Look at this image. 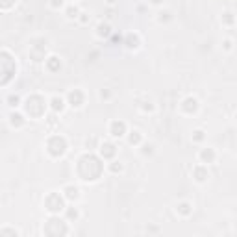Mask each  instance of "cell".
<instances>
[{
	"label": "cell",
	"mask_w": 237,
	"mask_h": 237,
	"mask_svg": "<svg viewBox=\"0 0 237 237\" xmlns=\"http://www.w3.org/2000/svg\"><path fill=\"white\" fill-rule=\"evenodd\" d=\"M11 124H13V126H15V124L21 126V124H22V117H21V115H15V113H13V115H11Z\"/></svg>",
	"instance_id": "obj_8"
},
{
	"label": "cell",
	"mask_w": 237,
	"mask_h": 237,
	"mask_svg": "<svg viewBox=\"0 0 237 237\" xmlns=\"http://www.w3.org/2000/svg\"><path fill=\"white\" fill-rule=\"evenodd\" d=\"M9 102H11L9 106H17V104H19V98H17V97H9Z\"/></svg>",
	"instance_id": "obj_12"
},
{
	"label": "cell",
	"mask_w": 237,
	"mask_h": 237,
	"mask_svg": "<svg viewBox=\"0 0 237 237\" xmlns=\"http://www.w3.org/2000/svg\"><path fill=\"white\" fill-rule=\"evenodd\" d=\"M61 4H63V0H52V6H54V8L61 6Z\"/></svg>",
	"instance_id": "obj_14"
},
{
	"label": "cell",
	"mask_w": 237,
	"mask_h": 237,
	"mask_svg": "<svg viewBox=\"0 0 237 237\" xmlns=\"http://www.w3.org/2000/svg\"><path fill=\"white\" fill-rule=\"evenodd\" d=\"M180 208H181V211H183V213H189V209H187V208H189V206H187V204H181V206H180Z\"/></svg>",
	"instance_id": "obj_15"
},
{
	"label": "cell",
	"mask_w": 237,
	"mask_h": 237,
	"mask_svg": "<svg viewBox=\"0 0 237 237\" xmlns=\"http://www.w3.org/2000/svg\"><path fill=\"white\" fill-rule=\"evenodd\" d=\"M113 154H115V147H113V145H104V147H102V156L111 158Z\"/></svg>",
	"instance_id": "obj_4"
},
{
	"label": "cell",
	"mask_w": 237,
	"mask_h": 237,
	"mask_svg": "<svg viewBox=\"0 0 237 237\" xmlns=\"http://www.w3.org/2000/svg\"><path fill=\"white\" fill-rule=\"evenodd\" d=\"M52 108L54 109H56V111H58V109H59V111H61V109H63V100L61 98H52Z\"/></svg>",
	"instance_id": "obj_5"
},
{
	"label": "cell",
	"mask_w": 237,
	"mask_h": 237,
	"mask_svg": "<svg viewBox=\"0 0 237 237\" xmlns=\"http://www.w3.org/2000/svg\"><path fill=\"white\" fill-rule=\"evenodd\" d=\"M108 2H115V0H108Z\"/></svg>",
	"instance_id": "obj_16"
},
{
	"label": "cell",
	"mask_w": 237,
	"mask_h": 237,
	"mask_svg": "<svg viewBox=\"0 0 237 237\" xmlns=\"http://www.w3.org/2000/svg\"><path fill=\"white\" fill-rule=\"evenodd\" d=\"M139 139H141V135H139V132H133L132 135H130V143H139Z\"/></svg>",
	"instance_id": "obj_9"
},
{
	"label": "cell",
	"mask_w": 237,
	"mask_h": 237,
	"mask_svg": "<svg viewBox=\"0 0 237 237\" xmlns=\"http://www.w3.org/2000/svg\"><path fill=\"white\" fill-rule=\"evenodd\" d=\"M69 98H70V106H74V108H80L82 102H83V95L80 93V91H72Z\"/></svg>",
	"instance_id": "obj_2"
},
{
	"label": "cell",
	"mask_w": 237,
	"mask_h": 237,
	"mask_svg": "<svg viewBox=\"0 0 237 237\" xmlns=\"http://www.w3.org/2000/svg\"><path fill=\"white\" fill-rule=\"evenodd\" d=\"M200 158L206 159V161H211V159L215 158V154H213V150H204V152L200 154Z\"/></svg>",
	"instance_id": "obj_6"
},
{
	"label": "cell",
	"mask_w": 237,
	"mask_h": 237,
	"mask_svg": "<svg viewBox=\"0 0 237 237\" xmlns=\"http://www.w3.org/2000/svg\"><path fill=\"white\" fill-rule=\"evenodd\" d=\"M195 133H196V135H195V139H196V141H200V139L204 137V135H202L204 132H200V130H198V132H195Z\"/></svg>",
	"instance_id": "obj_13"
},
{
	"label": "cell",
	"mask_w": 237,
	"mask_h": 237,
	"mask_svg": "<svg viewBox=\"0 0 237 237\" xmlns=\"http://www.w3.org/2000/svg\"><path fill=\"white\" fill-rule=\"evenodd\" d=\"M76 15H78V8H69L67 9V17L72 19V17H76Z\"/></svg>",
	"instance_id": "obj_10"
},
{
	"label": "cell",
	"mask_w": 237,
	"mask_h": 237,
	"mask_svg": "<svg viewBox=\"0 0 237 237\" xmlns=\"http://www.w3.org/2000/svg\"><path fill=\"white\" fill-rule=\"evenodd\" d=\"M98 30H100V32H98L100 35H106V33H108V30H109V28L106 26V24H100V26H98Z\"/></svg>",
	"instance_id": "obj_11"
},
{
	"label": "cell",
	"mask_w": 237,
	"mask_h": 237,
	"mask_svg": "<svg viewBox=\"0 0 237 237\" xmlns=\"http://www.w3.org/2000/svg\"><path fill=\"white\" fill-rule=\"evenodd\" d=\"M124 122H117V120H115V122L111 124V135L113 137H120V135L124 133Z\"/></svg>",
	"instance_id": "obj_3"
},
{
	"label": "cell",
	"mask_w": 237,
	"mask_h": 237,
	"mask_svg": "<svg viewBox=\"0 0 237 237\" xmlns=\"http://www.w3.org/2000/svg\"><path fill=\"white\" fill-rule=\"evenodd\" d=\"M47 206H48V209H50V211H59V209L63 208L61 198H59L58 195H50L48 198H47Z\"/></svg>",
	"instance_id": "obj_1"
},
{
	"label": "cell",
	"mask_w": 237,
	"mask_h": 237,
	"mask_svg": "<svg viewBox=\"0 0 237 237\" xmlns=\"http://www.w3.org/2000/svg\"><path fill=\"white\" fill-rule=\"evenodd\" d=\"M67 196L69 198H78V189L76 187H67Z\"/></svg>",
	"instance_id": "obj_7"
}]
</instances>
